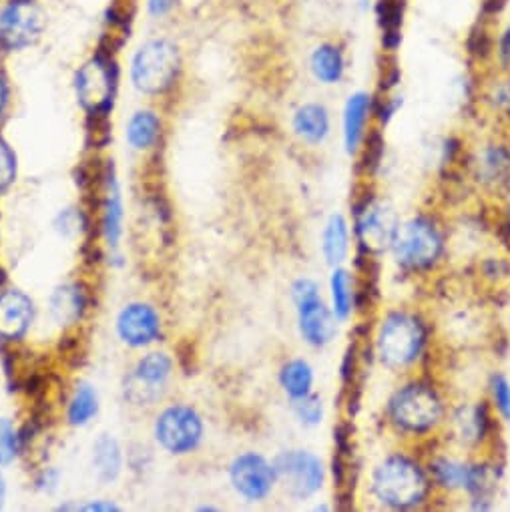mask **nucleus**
<instances>
[{
  "instance_id": "f257e3e1",
  "label": "nucleus",
  "mask_w": 510,
  "mask_h": 512,
  "mask_svg": "<svg viewBox=\"0 0 510 512\" xmlns=\"http://www.w3.org/2000/svg\"><path fill=\"white\" fill-rule=\"evenodd\" d=\"M430 474L406 454H390L372 474V492L388 508L410 510L428 500Z\"/></svg>"
},
{
  "instance_id": "f03ea898",
  "label": "nucleus",
  "mask_w": 510,
  "mask_h": 512,
  "mask_svg": "<svg viewBox=\"0 0 510 512\" xmlns=\"http://www.w3.org/2000/svg\"><path fill=\"white\" fill-rule=\"evenodd\" d=\"M426 340L424 322L416 314L396 310L384 316L378 328L376 356L388 370H404L422 356Z\"/></svg>"
},
{
  "instance_id": "7ed1b4c3",
  "label": "nucleus",
  "mask_w": 510,
  "mask_h": 512,
  "mask_svg": "<svg viewBox=\"0 0 510 512\" xmlns=\"http://www.w3.org/2000/svg\"><path fill=\"white\" fill-rule=\"evenodd\" d=\"M396 264L412 274L432 270L444 253V237L438 225L424 215L402 223L390 245Z\"/></svg>"
},
{
  "instance_id": "20e7f679",
  "label": "nucleus",
  "mask_w": 510,
  "mask_h": 512,
  "mask_svg": "<svg viewBox=\"0 0 510 512\" xmlns=\"http://www.w3.org/2000/svg\"><path fill=\"white\" fill-rule=\"evenodd\" d=\"M388 418L404 434H428L442 422L444 402L430 384L410 382L392 394Z\"/></svg>"
},
{
  "instance_id": "39448f33",
  "label": "nucleus",
  "mask_w": 510,
  "mask_h": 512,
  "mask_svg": "<svg viewBox=\"0 0 510 512\" xmlns=\"http://www.w3.org/2000/svg\"><path fill=\"white\" fill-rule=\"evenodd\" d=\"M181 65L179 49L169 39H153L141 45L133 57L131 79L133 85L147 95L163 93L177 79Z\"/></svg>"
},
{
  "instance_id": "423d86ee",
  "label": "nucleus",
  "mask_w": 510,
  "mask_h": 512,
  "mask_svg": "<svg viewBox=\"0 0 510 512\" xmlns=\"http://www.w3.org/2000/svg\"><path fill=\"white\" fill-rule=\"evenodd\" d=\"M398 227V215L386 201L370 195L356 203L354 233L362 253L380 255L390 251Z\"/></svg>"
},
{
  "instance_id": "0eeeda50",
  "label": "nucleus",
  "mask_w": 510,
  "mask_h": 512,
  "mask_svg": "<svg viewBox=\"0 0 510 512\" xmlns=\"http://www.w3.org/2000/svg\"><path fill=\"white\" fill-rule=\"evenodd\" d=\"M292 296L298 308V324L302 338L314 348L330 344L338 332L336 316L324 304L318 284L306 278L298 280L292 288Z\"/></svg>"
},
{
  "instance_id": "6e6552de",
  "label": "nucleus",
  "mask_w": 510,
  "mask_h": 512,
  "mask_svg": "<svg viewBox=\"0 0 510 512\" xmlns=\"http://www.w3.org/2000/svg\"><path fill=\"white\" fill-rule=\"evenodd\" d=\"M45 31V17L35 0H11L0 11V47L21 51L35 45Z\"/></svg>"
},
{
  "instance_id": "1a4fd4ad",
  "label": "nucleus",
  "mask_w": 510,
  "mask_h": 512,
  "mask_svg": "<svg viewBox=\"0 0 510 512\" xmlns=\"http://www.w3.org/2000/svg\"><path fill=\"white\" fill-rule=\"evenodd\" d=\"M274 468L286 492L300 500L316 494L324 484L322 460L306 450H292L280 454Z\"/></svg>"
},
{
  "instance_id": "9d476101",
  "label": "nucleus",
  "mask_w": 510,
  "mask_h": 512,
  "mask_svg": "<svg viewBox=\"0 0 510 512\" xmlns=\"http://www.w3.org/2000/svg\"><path fill=\"white\" fill-rule=\"evenodd\" d=\"M115 67L105 57H93L77 73V95L91 113H107L115 97Z\"/></svg>"
},
{
  "instance_id": "9b49d317",
  "label": "nucleus",
  "mask_w": 510,
  "mask_h": 512,
  "mask_svg": "<svg viewBox=\"0 0 510 512\" xmlns=\"http://www.w3.org/2000/svg\"><path fill=\"white\" fill-rule=\"evenodd\" d=\"M474 95L478 109L490 123L510 127V71L498 67L478 71Z\"/></svg>"
},
{
  "instance_id": "f8f14e48",
  "label": "nucleus",
  "mask_w": 510,
  "mask_h": 512,
  "mask_svg": "<svg viewBox=\"0 0 510 512\" xmlns=\"http://www.w3.org/2000/svg\"><path fill=\"white\" fill-rule=\"evenodd\" d=\"M374 109H376V93L374 91L358 89L346 97L344 107H342L340 125H342L344 151L348 155H358L364 139L376 127Z\"/></svg>"
},
{
  "instance_id": "ddd939ff",
  "label": "nucleus",
  "mask_w": 510,
  "mask_h": 512,
  "mask_svg": "<svg viewBox=\"0 0 510 512\" xmlns=\"http://www.w3.org/2000/svg\"><path fill=\"white\" fill-rule=\"evenodd\" d=\"M378 47L382 57H398L406 39L410 0H372Z\"/></svg>"
},
{
  "instance_id": "4468645a",
  "label": "nucleus",
  "mask_w": 510,
  "mask_h": 512,
  "mask_svg": "<svg viewBox=\"0 0 510 512\" xmlns=\"http://www.w3.org/2000/svg\"><path fill=\"white\" fill-rule=\"evenodd\" d=\"M157 440L175 454L191 452L203 434L201 418L185 406H175L165 410L155 426Z\"/></svg>"
},
{
  "instance_id": "2eb2a0df",
  "label": "nucleus",
  "mask_w": 510,
  "mask_h": 512,
  "mask_svg": "<svg viewBox=\"0 0 510 512\" xmlns=\"http://www.w3.org/2000/svg\"><path fill=\"white\" fill-rule=\"evenodd\" d=\"M229 476L237 494H241L249 502L264 500L278 480L276 468L270 466L260 454L251 452L241 454L233 460Z\"/></svg>"
},
{
  "instance_id": "dca6fc26",
  "label": "nucleus",
  "mask_w": 510,
  "mask_h": 512,
  "mask_svg": "<svg viewBox=\"0 0 510 512\" xmlns=\"http://www.w3.org/2000/svg\"><path fill=\"white\" fill-rule=\"evenodd\" d=\"M350 69L348 47L340 39L318 41L308 55V71L322 87H338L346 81Z\"/></svg>"
},
{
  "instance_id": "f3484780",
  "label": "nucleus",
  "mask_w": 510,
  "mask_h": 512,
  "mask_svg": "<svg viewBox=\"0 0 510 512\" xmlns=\"http://www.w3.org/2000/svg\"><path fill=\"white\" fill-rule=\"evenodd\" d=\"M472 167L478 181L488 189H506L510 185V141L490 139L482 143L472 157Z\"/></svg>"
},
{
  "instance_id": "a211bd4d",
  "label": "nucleus",
  "mask_w": 510,
  "mask_h": 512,
  "mask_svg": "<svg viewBox=\"0 0 510 512\" xmlns=\"http://www.w3.org/2000/svg\"><path fill=\"white\" fill-rule=\"evenodd\" d=\"M334 129V117L326 103L322 101H304L292 115L294 135L310 147L326 143Z\"/></svg>"
},
{
  "instance_id": "6ab92c4d",
  "label": "nucleus",
  "mask_w": 510,
  "mask_h": 512,
  "mask_svg": "<svg viewBox=\"0 0 510 512\" xmlns=\"http://www.w3.org/2000/svg\"><path fill=\"white\" fill-rule=\"evenodd\" d=\"M169 372H171V360L165 354H149L137 364L129 380V386H127L129 398L143 404L155 400L159 396L161 386L169 378Z\"/></svg>"
},
{
  "instance_id": "aec40b11",
  "label": "nucleus",
  "mask_w": 510,
  "mask_h": 512,
  "mask_svg": "<svg viewBox=\"0 0 510 512\" xmlns=\"http://www.w3.org/2000/svg\"><path fill=\"white\" fill-rule=\"evenodd\" d=\"M117 328H119V336L127 344L145 346L157 338L159 318L149 306L133 304L121 312Z\"/></svg>"
},
{
  "instance_id": "412c9836",
  "label": "nucleus",
  "mask_w": 510,
  "mask_h": 512,
  "mask_svg": "<svg viewBox=\"0 0 510 512\" xmlns=\"http://www.w3.org/2000/svg\"><path fill=\"white\" fill-rule=\"evenodd\" d=\"M33 320V304L21 292L0 294V338H21Z\"/></svg>"
},
{
  "instance_id": "4be33fe9",
  "label": "nucleus",
  "mask_w": 510,
  "mask_h": 512,
  "mask_svg": "<svg viewBox=\"0 0 510 512\" xmlns=\"http://www.w3.org/2000/svg\"><path fill=\"white\" fill-rule=\"evenodd\" d=\"M496 25H498V21L478 15L466 33L464 53H466L468 61L474 65V69H478V71L492 67Z\"/></svg>"
},
{
  "instance_id": "5701e85b",
  "label": "nucleus",
  "mask_w": 510,
  "mask_h": 512,
  "mask_svg": "<svg viewBox=\"0 0 510 512\" xmlns=\"http://www.w3.org/2000/svg\"><path fill=\"white\" fill-rule=\"evenodd\" d=\"M322 251L332 268H338L346 262L350 251V225L344 215L336 213L328 219L322 235Z\"/></svg>"
},
{
  "instance_id": "b1692460",
  "label": "nucleus",
  "mask_w": 510,
  "mask_h": 512,
  "mask_svg": "<svg viewBox=\"0 0 510 512\" xmlns=\"http://www.w3.org/2000/svg\"><path fill=\"white\" fill-rule=\"evenodd\" d=\"M330 294H332V314L336 320L346 322L356 310V286L352 274L338 266L330 278Z\"/></svg>"
},
{
  "instance_id": "393cba45",
  "label": "nucleus",
  "mask_w": 510,
  "mask_h": 512,
  "mask_svg": "<svg viewBox=\"0 0 510 512\" xmlns=\"http://www.w3.org/2000/svg\"><path fill=\"white\" fill-rule=\"evenodd\" d=\"M454 426H456V432L462 442H466V444L482 442L490 428V414H488L486 404L480 402L472 408H462L454 416Z\"/></svg>"
},
{
  "instance_id": "a878e982",
  "label": "nucleus",
  "mask_w": 510,
  "mask_h": 512,
  "mask_svg": "<svg viewBox=\"0 0 510 512\" xmlns=\"http://www.w3.org/2000/svg\"><path fill=\"white\" fill-rule=\"evenodd\" d=\"M468 466H470L468 462L440 456L430 462L428 474H430V480L444 490H450V492L464 490L466 480H468Z\"/></svg>"
},
{
  "instance_id": "bb28decb",
  "label": "nucleus",
  "mask_w": 510,
  "mask_h": 512,
  "mask_svg": "<svg viewBox=\"0 0 510 512\" xmlns=\"http://www.w3.org/2000/svg\"><path fill=\"white\" fill-rule=\"evenodd\" d=\"M280 380H282V386L288 392V396L292 400H298V398H304L312 392L314 370L304 360H292L282 368Z\"/></svg>"
},
{
  "instance_id": "cd10ccee",
  "label": "nucleus",
  "mask_w": 510,
  "mask_h": 512,
  "mask_svg": "<svg viewBox=\"0 0 510 512\" xmlns=\"http://www.w3.org/2000/svg\"><path fill=\"white\" fill-rule=\"evenodd\" d=\"M85 308L83 292L77 286H65L59 288L51 298V312L61 324L75 322Z\"/></svg>"
},
{
  "instance_id": "c85d7f7f",
  "label": "nucleus",
  "mask_w": 510,
  "mask_h": 512,
  "mask_svg": "<svg viewBox=\"0 0 510 512\" xmlns=\"http://www.w3.org/2000/svg\"><path fill=\"white\" fill-rule=\"evenodd\" d=\"M93 464L101 480L117 478L121 470V450L111 436H101L93 448Z\"/></svg>"
},
{
  "instance_id": "c756f323",
  "label": "nucleus",
  "mask_w": 510,
  "mask_h": 512,
  "mask_svg": "<svg viewBox=\"0 0 510 512\" xmlns=\"http://www.w3.org/2000/svg\"><path fill=\"white\" fill-rule=\"evenodd\" d=\"M159 117L151 111H139L133 115L127 127V139L135 149H147L151 147L159 137Z\"/></svg>"
},
{
  "instance_id": "7c9ffc66",
  "label": "nucleus",
  "mask_w": 510,
  "mask_h": 512,
  "mask_svg": "<svg viewBox=\"0 0 510 512\" xmlns=\"http://www.w3.org/2000/svg\"><path fill=\"white\" fill-rule=\"evenodd\" d=\"M121 219H123V207H121V197H119V189L117 183L111 181L109 183V193H107V201H105V215H103V223H105V233L111 245H117L119 235H121Z\"/></svg>"
},
{
  "instance_id": "2f4dec72",
  "label": "nucleus",
  "mask_w": 510,
  "mask_h": 512,
  "mask_svg": "<svg viewBox=\"0 0 510 512\" xmlns=\"http://www.w3.org/2000/svg\"><path fill=\"white\" fill-rule=\"evenodd\" d=\"M97 412V394L93 392L91 386L83 384L73 402H71V408H69V418L73 424H87Z\"/></svg>"
},
{
  "instance_id": "473e14b6",
  "label": "nucleus",
  "mask_w": 510,
  "mask_h": 512,
  "mask_svg": "<svg viewBox=\"0 0 510 512\" xmlns=\"http://www.w3.org/2000/svg\"><path fill=\"white\" fill-rule=\"evenodd\" d=\"M400 85H402V69L398 63V57H382V63L378 69L376 95L400 91Z\"/></svg>"
},
{
  "instance_id": "72a5a7b5",
  "label": "nucleus",
  "mask_w": 510,
  "mask_h": 512,
  "mask_svg": "<svg viewBox=\"0 0 510 512\" xmlns=\"http://www.w3.org/2000/svg\"><path fill=\"white\" fill-rule=\"evenodd\" d=\"M404 107V95L400 91L386 93V95H376V109H374V119L378 127H388L396 115Z\"/></svg>"
},
{
  "instance_id": "f704fd0d",
  "label": "nucleus",
  "mask_w": 510,
  "mask_h": 512,
  "mask_svg": "<svg viewBox=\"0 0 510 512\" xmlns=\"http://www.w3.org/2000/svg\"><path fill=\"white\" fill-rule=\"evenodd\" d=\"M492 67L510 71V17H504V19L498 21V25H496Z\"/></svg>"
},
{
  "instance_id": "c9c22d12",
  "label": "nucleus",
  "mask_w": 510,
  "mask_h": 512,
  "mask_svg": "<svg viewBox=\"0 0 510 512\" xmlns=\"http://www.w3.org/2000/svg\"><path fill=\"white\" fill-rule=\"evenodd\" d=\"M294 412L298 420L304 422L306 426H316L324 418V402L320 396L310 392L308 396L294 400Z\"/></svg>"
},
{
  "instance_id": "e433bc0d",
  "label": "nucleus",
  "mask_w": 510,
  "mask_h": 512,
  "mask_svg": "<svg viewBox=\"0 0 510 512\" xmlns=\"http://www.w3.org/2000/svg\"><path fill=\"white\" fill-rule=\"evenodd\" d=\"M490 392H492V402L500 416L504 420H510V382L502 374L492 376L490 382Z\"/></svg>"
},
{
  "instance_id": "4c0bfd02",
  "label": "nucleus",
  "mask_w": 510,
  "mask_h": 512,
  "mask_svg": "<svg viewBox=\"0 0 510 512\" xmlns=\"http://www.w3.org/2000/svg\"><path fill=\"white\" fill-rule=\"evenodd\" d=\"M17 173V159L15 153L7 143L0 141V191L7 189Z\"/></svg>"
},
{
  "instance_id": "58836bf2",
  "label": "nucleus",
  "mask_w": 510,
  "mask_h": 512,
  "mask_svg": "<svg viewBox=\"0 0 510 512\" xmlns=\"http://www.w3.org/2000/svg\"><path fill=\"white\" fill-rule=\"evenodd\" d=\"M510 11V0H478V15L492 19V21H502L508 17Z\"/></svg>"
},
{
  "instance_id": "ea45409f",
  "label": "nucleus",
  "mask_w": 510,
  "mask_h": 512,
  "mask_svg": "<svg viewBox=\"0 0 510 512\" xmlns=\"http://www.w3.org/2000/svg\"><path fill=\"white\" fill-rule=\"evenodd\" d=\"M15 456V432L7 420H0V464L11 462Z\"/></svg>"
},
{
  "instance_id": "a19ab883",
  "label": "nucleus",
  "mask_w": 510,
  "mask_h": 512,
  "mask_svg": "<svg viewBox=\"0 0 510 512\" xmlns=\"http://www.w3.org/2000/svg\"><path fill=\"white\" fill-rule=\"evenodd\" d=\"M177 0H147V11L153 19H163L175 9Z\"/></svg>"
},
{
  "instance_id": "79ce46f5",
  "label": "nucleus",
  "mask_w": 510,
  "mask_h": 512,
  "mask_svg": "<svg viewBox=\"0 0 510 512\" xmlns=\"http://www.w3.org/2000/svg\"><path fill=\"white\" fill-rule=\"evenodd\" d=\"M7 105H9V85H7V79L0 75V117L5 115Z\"/></svg>"
},
{
  "instance_id": "37998d69",
  "label": "nucleus",
  "mask_w": 510,
  "mask_h": 512,
  "mask_svg": "<svg viewBox=\"0 0 510 512\" xmlns=\"http://www.w3.org/2000/svg\"><path fill=\"white\" fill-rule=\"evenodd\" d=\"M504 233L510 235V203L506 207V217H504Z\"/></svg>"
},
{
  "instance_id": "c03bdc74",
  "label": "nucleus",
  "mask_w": 510,
  "mask_h": 512,
  "mask_svg": "<svg viewBox=\"0 0 510 512\" xmlns=\"http://www.w3.org/2000/svg\"><path fill=\"white\" fill-rule=\"evenodd\" d=\"M3 498H5V480L0 476V504H3Z\"/></svg>"
}]
</instances>
